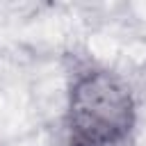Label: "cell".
<instances>
[{"mask_svg": "<svg viewBox=\"0 0 146 146\" xmlns=\"http://www.w3.org/2000/svg\"><path fill=\"white\" fill-rule=\"evenodd\" d=\"M130 87L107 68H84L68 87V146H121L135 128Z\"/></svg>", "mask_w": 146, "mask_h": 146, "instance_id": "cell-1", "label": "cell"}]
</instances>
